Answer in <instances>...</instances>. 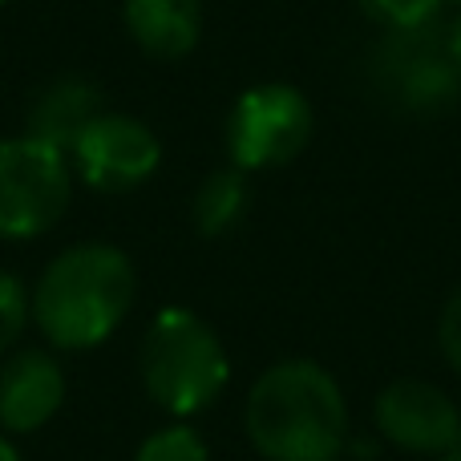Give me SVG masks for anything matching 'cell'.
Segmentation results:
<instances>
[{
    "label": "cell",
    "mask_w": 461,
    "mask_h": 461,
    "mask_svg": "<svg viewBox=\"0 0 461 461\" xmlns=\"http://www.w3.org/2000/svg\"><path fill=\"white\" fill-rule=\"evenodd\" d=\"M24 316H29V300H24V287L13 276L0 271V352L21 336Z\"/></svg>",
    "instance_id": "obj_15"
},
{
    "label": "cell",
    "mask_w": 461,
    "mask_h": 461,
    "mask_svg": "<svg viewBox=\"0 0 461 461\" xmlns=\"http://www.w3.org/2000/svg\"><path fill=\"white\" fill-rule=\"evenodd\" d=\"M126 24L154 57H183L203 29L199 0H126Z\"/></svg>",
    "instance_id": "obj_11"
},
{
    "label": "cell",
    "mask_w": 461,
    "mask_h": 461,
    "mask_svg": "<svg viewBox=\"0 0 461 461\" xmlns=\"http://www.w3.org/2000/svg\"><path fill=\"white\" fill-rule=\"evenodd\" d=\"M368 16L384 24V29H413L433 16H441V0H360Z\"/></svg>",
    "instance_id": "obj_14"
},
{
    "label": "cell",
    "mask_w": 461,
    "mask_h": 461,
    "mask_svg": "<svg viewBox=\"0 0 461 461\" xmlns=\"http://www.w3.org/2000/svg\"><path fill=\"white\" fill-rule=\"evenodd\" d=\"M449 49H454V57H457V65H461V13H457V21L449 24Z\"/></svg>",
    "instance_id": "obj_17"
},
{
    "label": "cell",
    "mask_w": 461,
    "mask_h": 461,
    "mask_svg": "<svg viewBox=\"0 0 461 461\" xmlns=\"http://www.w3.org/2000/svg\"><path fill=\"white\" fill-rule=\"evenodd\" d=\"M243 203H247L243 178L235 170H219L194 194V223H199L203 235H219V230H227L243 215Z\"/></svg>",
    "instance_id": "obj_12"
},
{
    "label": "cell",
    "mask_w": 461,
    "mask_h": 461,
    "mask_svg": "<svg viewBox=\"0 0 461 461\" xmlns=\"http://www.w3.org/2000/svg\"><path fill=\"white\" fill-rule=\"evenodd\" d=\"M142 381L162 409L194 413L227 384V352L199 316L162 312L142 340Z\"/></svg>",
    "instance_id": "obj_3"
},
{
    "label": "cell",
    "mask_w": 461,
    "mask_h": 461,
    "mask_svg": "<svg viewBox=\"0 0 461 461\" xmlns=\"http://www.w3.org/2000/svg\"><path fill=\"white\" fill-rule=\"evenodd\" d=\"M441 348L446 360L461 373V292L446 303V316H441Z\"/></svg>",
    "instance_id": "obj_16"
},
{
    "label": "cell",
    "mask_w": 461,
    "mask_h": 461,
    "mask_svg": "<svg viewBox=\"0 0 461 461\" xmlns=\"http://www.w3.org/2000/svg\"><path fill=\"white\" fill-rule=\"evenodd\" d=\"M454 5H461V0H454Z\"/></svg>",
    "instance_id": "obj_20"
},
{
    "label": "cell",
    "mask_w": 461,
    "mask_h": 461,
    "mask_svg": "<svg viewBox=\"0 0 461 461\" xmlns=\"http://www.w3.org/2000/svg\"><path fill=\"white\" fill-rule=\"evenodd\" d=\"M65 207H69L65 154L37 138L0 142V235H37L53 227Z\"/></svg>",
    "instance_id": "obj_5"
},
{
    "label": "cell",
    "mask_w": 461,
    "mask_h": 461,
    "mask_svg": "<svg viewBox=\"0 0 461 461\" xmlns=\"http://www.w3.org/2000/svg\"><path fill=\"white\" fill-rule=\"evenodd\" d=\"M0 5H5V0H0Z\"/></svg>",
    "instance_id": "obj_21"
},
{
    "label": "cell",
    "mask_w": 461,
    "mask_h": 461,
    "mask_svg": "<svg viewBox=\"0 0 461 461\" xmlns=\"http://www.w3.org/2000/svg\"><path fill=\"white\" fill-rule=\"evenodd\" d=\"M446 461H461V454H457V449H454V454H446Z\"/></svg>",
    "instance_id": "obj_19"
},
{
    "label": "cell",
    "mask_w": 461,
    "mask_h": 461,
    "mask_svg": "<svg viewBox=\"0 0 461 461\" xmlns=\"http://www.w3.org/2000/svg\"><path fill=\"white\" fill-rule=\"evenodd\" d=\"M376 425L401 449L417 454H454L461 441V413L441 389L421 381H401L376 401Z\"/></svg>",
    "instance_id": "obj_8"
},
{
    "label": "cell",
    "mask_w": 461,
    "mask_h": 461,
    "mask_svg": "<svg viewBox=\"0 0 461 461\" xmlns=\"http://www.w3.org/2000/svg\"><path fill=\"white\" fill-rule=\"evenodd\" d=\"M138 461H207V446L194 429L175 425V429H162L138 449Z\"/></svg>",
    "instance_id": "obj_13"
},
{
    "label": "cell",
    "mask_w": 461,
    "mask_h": 461,
    "mask_svg": "<svg viewBox=\"0 0 461 461\" xmlns=\"http://www.w3.org/2000/svg\"><path fill=\"white\" fill-rule=\"evenodd\" d=\"M81 175L97 191H130L158 167V138L134 118L102 113L73 146Z\"/></svg>",
    "instance_id": "obj_7"
},
{
    "label": "cell",
    "mask_w": 461,
    "mask_h": 461,
    "mask_svg": "<svg viewBox=\"0 0 461 461\" xmlns=\"http://www.w3.org/2000/svg\"><path fill=\"white\" fill-rule=\"evenodd\" d=\"M0 461H16V449H13V446H8V441H5V438H0Z\"/></svg>",
    "instance_id": "obj_18"
},
{
    "label": "cell",
    "mask_w": 461,
    "mask_h": 461,
    "mask_svg": "<svg viewBox=\"0 0 461 461\" xmlns=\"http://www.w3.org/2000/svg\"><path fill=\"white\" fill-rule=\"evenodd\" d=\"M102 118V94H97L89 81H77V77H65V81H53L45 94L32 102L29 110V138L37 142L53 146V150H69L81 142L94 122Z\"/></svg>",
    "instance_id": "obj_10"
},
{
    "label": "cell",
    "mask_w": 461,
    "mask_h": 461,
    "mask_svg": "<svg viewBox=\"0 0 461 461\" xmlns=\"http://www.w3.org/2000/svg\"><path fill=\"white\" fill-rule=\"evenodd\" d=\"M373 86L389 102L413 113H438L461 97V65L449 49V24L441 16L413 29H389L373 49Z\"/></svg>",
    "instance_id": "obj_4"
},
{
    "label": "cell",
    "mask_w": 461,
    "mask_h": 461,
    "mask_svg": "<svg viewBox=\"0 0 461 461\" xmlns=\"http://www.w3.org/2000/svg\"><path fill=\"white\" fill-rule=\"evenodd\" d=\"M65 373L45 352H24L0 368V421L24 433L45 425L61 409Z\"/></svg>",
    "instance_id": "obj_9"
},
{
    "label": "cell",
    "mask_w": 461,
    "mask_h": 461,
    "mask_svg": "<svg viewBox=\"0 0 461 461\" xmlns=\"http://www.w3.org/2000/svg\"><path fill=\"white\" fill-rule=\"evenodd\" d=\"M247 429L271 461H332L348 413L336 381L312 360H287L259 376L247 397Z\"/></svg>",
    "instance_id": "obj_1"
},
{
    "label": "cell",
    "mask_w": 461,
    "mask_h": 461,
    "mask_svg": "<svg viewBox=\"0 0 461 461\" xmlns=\"http://www.w3.org/2000/svg\"><path fill=\"white\" fill-rule=\"evenodd\" d=\"M312 134V110L292 86H259L230 113V154L239 167H279L295 158Z\"/></svg>",
    "instance_id": "obj_6"
},
{
    "label": "cell",
    "mask_w": 461,
    "mask_h": 461,
    "mask_svg": "<svg viewBox=\"0 0 461 461\" xmlns=\"http://www.w3.org/2000/svg\"><path fill=\"white\" fill-rule=\"evenodd\" d=\"M134 303V267L122 251L86 243L57 255L37 284V324L61 348L102 344Z\"/></svg>",
    "instance_id": "obj_2"
}]
</instances>
